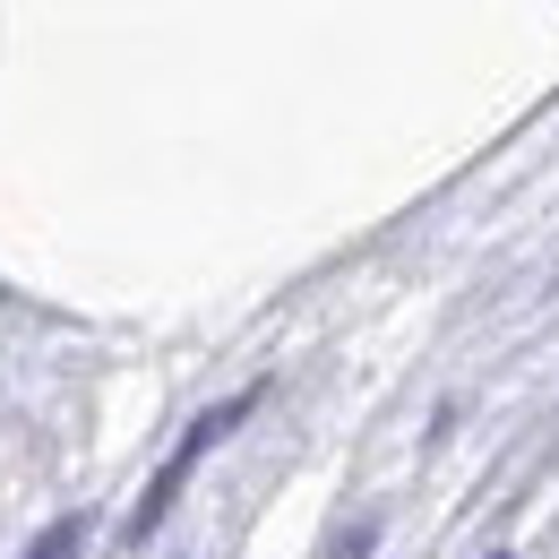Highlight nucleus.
Here are the masks:
<instances>
[{
  "mask_svg": "<svg viewBox=\"0 0 559 559\" xmlns=\"http://www.w3.org/2000/svg\"><path fill=\"white\" fill-rule=\"evenodd\" d=\"M490 559H508V551H490Z\"/></svg>",
  "mask_w": 559,
  "mask_h": 559,
  "instance_id": "4",
  "label": "nucleus"
},
{
  "mask_svg": "<svg viewBox=\"0 0 559 559\" xmlns=\"http://www.w3.org/2000/svg\"><path fill=\"white\" fill-rule=\"evenodd\" d=\"M370 543H379V525H353V534H345V543H336L328 559H370Z\"/></svg>",
  "mask_w": 559,
  "mask_h": 559,
  "instance_id": "3",
  "label": "nucleus"
},
{
  "mask_svg": "<svg viewBox=\"0 0 559 559\" xmlns=\"http://www.w3.org/2000/svg\"><path fill=\"white\" fill-rule=\"evenodd\" d=\"M78 534H86V516H61V525H52V534H44L26 559H70V551H78Z\"/></svg>",
  "mask_w": 559,
  "mask_h": 559,
  "instance_id": "2",
  "label": "nucleus"
},
{
  "mask_svg": "<svg viewBox=\"0 0 559 559\" xmlns=\"http://www.w3.org/2000/svg\"><path fill=\"white\" fill-rule=\"evenodd\" d=\"M259 396H267V388H241V396H224V405H207V414H199L190 430H181V448H173V456L155 465V483L139 490V508H130V525H121V543H155V525L173 516V499H181V483L199 474V456H207V448L224 439V430H241V421L259 414Z\"/></svg>",
  "mask_w": 559,
  "mask_h": 559,
  "instance_id": "1",
  "label": "nucleus"
}]
</instances>
